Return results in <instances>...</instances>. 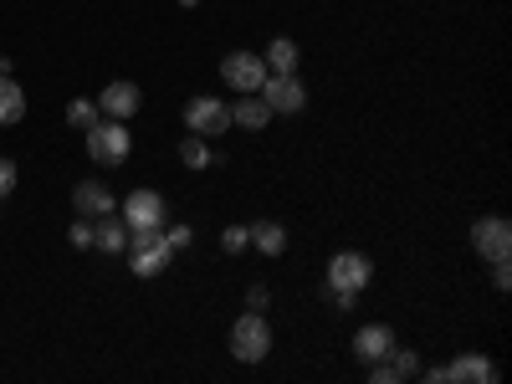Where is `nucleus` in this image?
Masks as SVG:
<instances>
[{
    "label": "nucleus",
    "mask_w": 512,
    "mask_h": 384,
    "mask_svg": "<svg viewBox=\"0 0 512 384\" xmlns=\"http://www.w3.org/2000/svg\"><path fill=\"white\" fill-rule=\"evenodd\" d=\"M492 287H497V292L512 287V267H507V262H492Z\"/></svg>",
    "instance_id": "nucleus-27"
},
{
    "label": "nucleus",
    "mask_w": 512,
    "mask_h": 384,
    "mask_svg": "<svg viewBox=\"0 0 512 384\" xmlns=\"http://www.w3.org/2000/svg\"><path fill=\"white\" fill-rule=\"evenodd\" d=\"M93 246L108 251V256H118V251L128 246V226L113 221V216H98V221H93Z\"/></svg>",
    "instance_id": "nucleus-15"
},
{
    "label": "nucleus",
    "mask_w": 512,
    "mask_h": 384,
    "mask_svg": "<svg viewBox=\"0 0 512 384\" xmlns=\"http://www.w3.org/2000/svg\"><path fill=\"white\" fill-rule=\"evenodd\" d=\"M221 77L231 82L236 93H256L267 82V62L256 57V52H231L226 62H221Z\"/></svg>",
    "instance_id": "nucleus-9"
},
{
    "label": "nucleus",
    "mask_w": 512,
    "mask_h": 384,
    "mask_svg": "<svg viewBox=\"0 0 512 384\" xmlns=\"http://www.w3.org/2000/svg\"><path fill=\"white\" fill-rule=\"evenodd\" d=\"M472 246H477L482 262H507V256H512V226H507V216H482L472 226Z\"/></svg>",
    "instance_id": "nucleus-7"
},
{
    "label": "nucleus",
    "mask_w": 512,
    "mask_h": 384,
    "mask_svg": "<svg viewBox=\"0 0 512 384\" xmlns=\"http://www.w3.org/2000/svg\"><path fill=\"white\" fill-rule=\"evenodd\" d=\"M369 277H374V262H369L364 251H338L333 262H328V287L333 292H354L359 297L369 287Z\"/></svg>",
    "instance_id": "nucleus-6"
},
{
    "label": "nucleus",
    "mask_w": 512,
    "mask_h": 384,
    "mask_svg": "<svg viewBox=\"0 0 512 384\" xmlns=\"http://www.w3.org/2000/svg\"><path fill=\"white\" fill-rule=\"evenodd\" d=\"M26 118V93L16 88V77L0 72V123H21Z\"/></svg>",
    "instance_id": "nucleus-16"
},
{
    "label": "nucleus",
    "mask_w": 512,
    "mask_h": 384,
    "mask_svg": "<svg viewBox=\"0 0 512 384\" xmlns=\"http://www.w3.org/2000/svg\"><path fill=\"white\" fill-rule=\"evenodd\" d=\"M164 241L180 251V246H190V241H195V231H190V226H164Z\"/></svg>",
    "instance_id": "nucleus-26"
},
{
    "label": "nucleus",
    "mask_w": 512,
    "mask_h": 384,
    "mask_svg": "<svg viewBox=\"0 0 512 384\" xmlns=\"http://www.w3.org/2000/svg\"><path fill=\"white\" fill-rule=\"evenodd\" d=\"M123 226L128 231H154L164 226V195L159 190H134L123 200Z\"/></svg>",
    "instance_id": "nucleus-8"
},
{
    "label": "nucleus",
    "mask_w": 512,
    "mask_h": 384,
    "mask_svg": "<svg viewBox=\"0 0 512 384\" xmlns=\"http://www.w3.org/2000/svg\"><path fill=\"white\" fill-rule=\"evenodd\" d=\"M180 159H185L190 169H205V164H210V144H205L200 134H190V139L180 144Z\"/></svg>",
    "instance_id": "nucleus-20"
},
{
    "label": "nucleus",
    "mask_w": 512,
    "mask_h": 384,
    "mask_svg": "<svg viewBox=\"0 0 512 384\" xmlns=\"http://www.w3.org/2000/svg\"><path fill=\"white\" fill-rule=\"evenodd\" d=\"M251 246L262 251V256H282V251H287V231H282L277 221H256V226H251Z\"/></svg>",
    "instance_id": "nucleus-18"
},
{
    "label": "nucleus",
    "mask_w": 512,
    "mask_h": 384,
    "mask_svg": "<svg viewBox=\"0 0 512 384\" xmlns=\"http://www.w3.org/2000/svg\"><path fill=\"white\" fill-rule=\"evenodd\" d=\"M139 103H144V93L134 88V82H108V88L98 93L103 118H134V113H139Z\"/></svg>",
    "instance_id": "nucleus-10"
},
{
    "label": "nucleus",
    "mask_w": 512,
    "mask_h": 384,
    "mask_svg": "<svg viewBox=\"0 0 512 384\" xmlns=\"http://www.w3.org/2000/svg\"><path fill=\"white\" fill-rule=\"evenodd\" d=\"M128 251H134V277H159L164 267H169V256H175V246L164 241V226H154V231H128Z\"/></svg>",
    "instance_id": "nucleus-2"
},
{
    "label": "nucleus",
    "mask_w": 512,
    "mask_h": 384,
    "mask_svg": "<svg viewBox=\"0 0 512 384\" xmlns=\"http://www.w3.org/2000/svg\"><path fill=\"white\" fill-rule=\"evenodd\" d=\"M128 149H134V134L123 128V118H98V123L88 128V154H93L98 164H123Z\"/></svg>",
    "instance_id": "nucleus-3"
},
{
    "label": "nucleus",
    "mask_w": 512,
    "mask_h": 384,
    "mask_svg": "<svg viewBox=\"0 0 512 384\" xmlns=\"http://www.w3.org/2000/svg\"><path fill=\"white\" fill-rule=\"evenodd\" d=\"M256 93H262V103L272 113H303L308 108V88L297 82V72H267V82Z\"/></svg>",
    "instance_id": "nucleus-5"
},
{
    "label": "nucleus",
    "mask_w": 512,
    "mask_h": 384,
    "mask_svg": "<svg viewBox=\"0 0 512 384\" xmlns=\"http://www.w3.org/2000/svg\"><path fill=\"white\" fill-rule=\"evenodd\" d=\"M267 303H272V292H267L262 282H256V287L246 292V308H251V313H267Z\"/></svg>",
    "instance_id": "nucleus-24"
},
{
    "label": "nucleus",
    "mask_w": 512,
    "mask_h": 384,
    "mask_svg": "<svg viewBox=\"0 0 512 384\" xmlns=\"http://www.w3.org/2000/svg\"><path fill=\"white\" fill-rule=\"evenodd\" d=\"M72 205H77V216H88V221L113 216V190H108L103 180H82V185L72 190Z\"/></svg>",
    "instance_id": "nucleus-11"
},
{
    "label": "nucleus",
    "mask_w": 512,
    "mask_h": 384,
    "mask_svg": "<svg viewBox=\"0 0 512 384\" xmlns=\"http://www.w3.org/2000/svg\"><path fill=\"white\" fill-rule=\"evenodd\" d=\"M98 118H103L98 98H72V108H67V123H72V128H82V134H88Z\"/></svg>",
    "instance_id": "nucleus-19"
},
{
    "label": "nucleus",
    "mask_w": 512,
    "mask_h": 384,
    "mask_svg": "<svg viewBox=\"0 0 512 384\" xmlns=\"http://www.w3.org/2000/svg\"><path fill=\"white\" fill-rule=\"evenodd\" d=\"M221 246H226L231 256L246 251V246H251V226H226V231H221Z\"/></svg>",
    "instance_id": "nucleus-21"
},
{
    "label": "nucleus",
    "mask_w": 512,
    "mask_h": 384,
    "mask_svg": "<svg viewBox=\"0 0 512 384\" xmlns=\"http://www.w3.org/2000/svg\"><path fill=\"white\" fill-rule=\"evenodd\" d=\"M262 62H267V72H297V62H303V52H297V41L277 36L272 47L262 52Z\"/></svg>",
    "instance_id": "nucleus-17"
},
{
    "label": "nucleus",
    "mask_w": 512,
    "mask_h": 384,
    "mask_svg": "<svg viewBox=\"0 0 512 384\" xmlns=\"http://www.w3.org/2000/svg\"><path fill=\"white\" fill-rule=\"evenodd\" d=\"M390 349H395V333L384 328V323H364V328L354 333V354H359L364 364H379V359H390Z\"/></svg>",
    "instance_id": "nucleus-12"
},
{
    "label": "nucleus",
    "mask_w": 512,
    "mask_h": 384,
    "mask_svg": "<svg viewBox=\"0 0 512 384\" xmlns=\"http://www.w3.org/2000/svg\"><path fill=\"white\" fill-rule=\"evenodd\" d=\"M11 190H16V164H11L6 154H0V200H6Z\"/></svg>",
    "instance_id": "nucleus-23"
},
{
    "label": "nucleus",
    "mask_w": 512,
    "mask_h": 384,
    "mask_svg": "<svg viewBox=\"0 0 512 384\" xmlns=\"http://www.w3.org/2000/svg\"><path fill=\"white\" fill-rule=\"evenodd\" d=\"M185 123H190V134L216 139V134H226V128H231V103H226V98H205V93H195V98L185 103Z\"/></svg>",
    "instance_id": "nucleus-4"
},
{
    "label": "nucleus",
    "mask_w": 512,
    "mask_h": 384,
    "mask_svg": "<svg viewBox=\"0 0 512 384\" xmlns=\"http://www.w3.org/2000/svg\"><path fill=\"white\" fill-rule=\"evenodd\" d=\"M67 236H72V246H93V221H88V216L72 221V231H67Z\"/></svg>",
    "instance_id": "nucleus-25"
},
{
    "label": "nucleus",
    "mask_w": 512,
    "mask_h": 384,
    "mask_svg": "<svg viewBox=\"0 0 512 384\" xmlns=\"http://www.w3.org/2000/svg\"><path fill=\"white\" fill-rule=\"evenodd\" d=\"M492 379H497V364L482 354H461L456 364H446V384H492Z\"/></svg>",
    "instance_id": "nucleus-13"
},
{
    "label": "nucleus",
    "mask_w": 512,
    "mask_h": 384,
    "mask_svg": "<svg viewBox=\"0 0 512 384\" xmlns=\"http://www.w3.org/2000/svg\"><path fill=\"white\" fill-rule=\"evenodd\" d=\"M231 123L251 128V134H262V128L272 123V108L262 103V93H246V98H236V108H231Z\"/></svg>",
    "instance_id": "nucleus-14"
},
{
    "label": "nucleus",
    "mask_w": 512,
    "mask_h": 384,
    "mask_svg": "<svg viewBox=\"0 0 512 384\" xmlns=\"http://www.w3.org/2000/svg\"><path fill=\"white\" fill-rule=\"evenodd\" d=\"M231 354L241 364H262L272 354V323H267V313H241L231 323Z\"/></svg>",
    "instance_id": "nucleus-1"
},
{
    "label": "nucleus",
    "mask_w": 512,
    "mask_h": 384,
    "mask_svg": "<svg viewBox=\"0 0 512 384\" xmlns=\"http://www.w3.org/2000/svg\"><path fill=\"white\" fill-rule=\"evenodd\" d=\"M390 364H395V374H400V379H410V374H420V359H415L410 349H400V344L390 349Z\"/></svg>",
    "instance_id": "nucleus-22"
}]
</instances>
